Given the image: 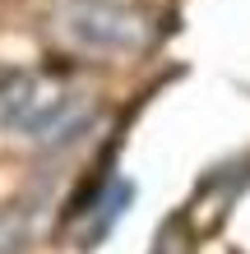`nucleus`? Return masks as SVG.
<instances>
[{
    "mask_svg": "<svg viewBox=\"0 0 250 254\" xmlns=\"http://www.w3.org/2000/svg\"><path fill=\"white\" fill-rule=\"evenodd\" d=\"M47 33L70 56L121 61L139 56L158 33V14L144 0H51Z\"/></svg>",
    "mask_w": 250,
    "mask_h": 254,
    "instance_id": "2",
    "label": "nucleus"
},
{
    "mask_svg": "<svg viewBox=\"0 0 250 254\" xmlns=\"http://www.w3.org/2000/svg\"><path fill=\"white\" fill-rule=\"evenodd\" d=\"M130 203V185H121V181H107L102 185V194L93 199V208L83 213V222H79V231H75V241L79 245H93L97 236H107V227L116 217H121V208Z\"/></svg>",
    "mask_w": 250,
    "mask_h": 254,
    "instance_id": "3",
    "label": "nucleus"
},
{
    "mask_svg": "<svg viewBox=\"0 0 250 254\" xmlns=\"http://www.w3.org/2000/svg\"><path fill=\"white\" fill-rule=\"evenodd\" d=\"M23 241H28V213L19 203L0 208V254H19Z\"/></svg>",
    "mask_w": 250,
    "mask_h": 254,
    "instance_id": "4",
    "label": "nucleus"
},
{
    "mask_svg": "<svg viewBox=\"0 0 250 254\" xmlns=\"http://www.w3.org/2000/svg\"><path fill=\"white\" fill-rule=\"evenodd\" d=\"M97 121V97L56 69L0 74V134L33 148H65Z\"/></svg>",
    "mask_w": 250,
    "mask_h": 254,
    "instance_id": "1",
    "label": "nucleus"
}]
</instances>
